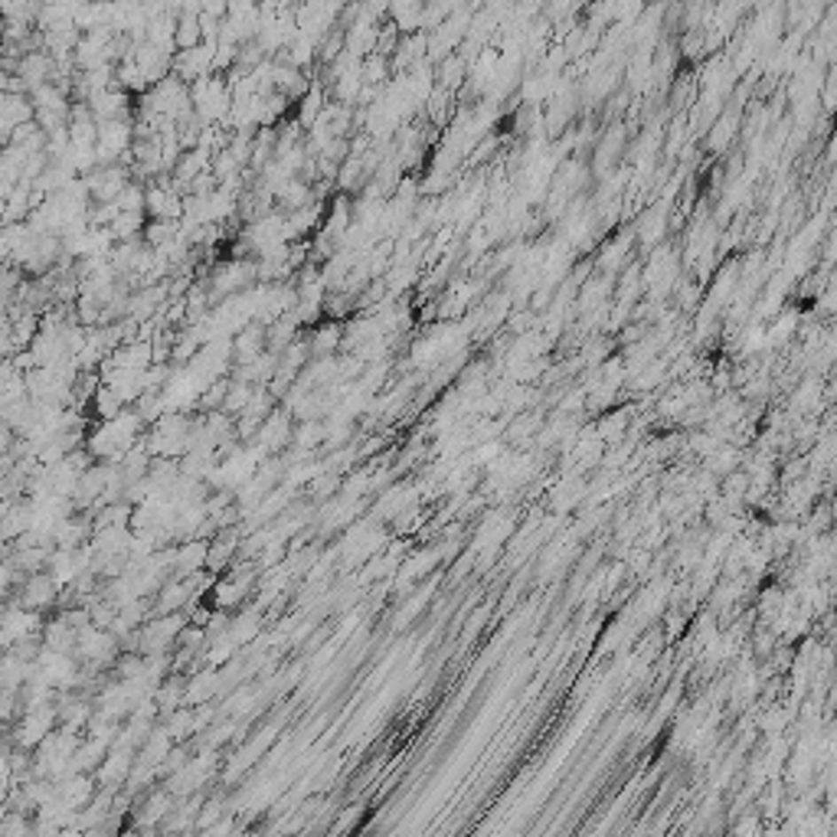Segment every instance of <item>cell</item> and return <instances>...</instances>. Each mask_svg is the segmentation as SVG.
Segmentation results:
<instances>
[{
    "label": "cell",
    "instance_id": "1",
    "mask_svg": "<svg viewBox=\"0 0 837 837\" xmlns=\"http://www.w3.org/2000/svg\"><path fill=\"white\" fill-rule=\"evenodd\" d=\"M56 598V579L43 573H33L23 586V608H43Z\"/></svg>",
    "mask_w": 837,
    "mask_h": 837
},
{
    "label": "cell",
    "instance_id": "2",
    "mask_svg": "<svg viewBox=\"0 0 837 837\" xmlns=\"http://www.w3.org/2000/svg\"><path fill=\"white\" fill-rule=\"evenodd\" d=\"M197 20L193 17H187V20H180V30H177V40L184 43V46H193L197 43Z\"/></svg>",
    "mask_w": 837,
    "mask_h": 837
}]
</instances>
